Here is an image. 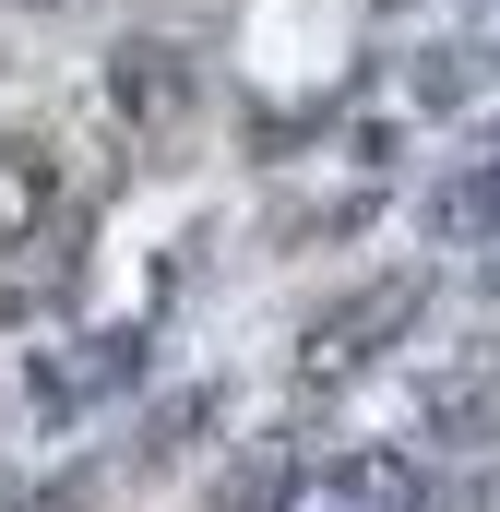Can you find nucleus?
Wrapping results in <instances>:
<instances>
[{"mask_svg": "<svg viewBox=\"0 0 500 512\" xmlns=\"http://www.w3.org/2000/svg\"><path fill=\"white\" fill-rule=\"evenodd\" d=\"M108 96H120V120H179L191 108V60L179 48H120L108 60Z\"/></svg>", "mask_w": 500, "mask_h": 512, "instance_id": "20e7f679", "label": "nucleus"}, {"mask_svg": "<svg viewBox=\"0 0 500 512\" xmlns=\"http://www.w3.org/2000/svg\"><path fill=\"white\" fill-rule=\"evenodd\" d=\"M405 310H417V286H370V298H346V310L310 334V382H346L358 358H381V346L405 334Z\"/></svg>", "mask_w": 500, "mask_h": 512, "instance_id": "f03ea898", "label": "nucleus"}, {"mask_svg": "<svg viewBox=\"0 0 500 512\" xmlns=\"http://www.w3.org/2000/svg\"><path fill=\"white\" fill-rule=\"evenodd\" d=\"M48 215H60V155L12 131V143H0V251H24Z\"/></svg>", "mask_w": 500, "mask_h": 512, "instance_id": "7ed1b4c3", "label": "nucleus"}, {"mask_svg": "<svg viewBox=\"0 0 500 512\" xmlns=\"http://www.w3.org/2000/svg\"><path fill=\"white\" fill-rule=\"evenodd\" d=\"M274 512H429V465L393 453V441H358V453H310L274 477Z\"/></svg>", "mask_w": 500, "mask_h": 512, "instance_id": "f257e3e1", "label": "nucleus"}, {"mask_svg": "<svg viewBox=\"0 0 500 512\" xmlns=\"http://www.w3.org/2000/svg\"><path fill=\"white\" fill-rule=\"evenodd\" d=\"M489 298H500V251H489Z\"/></svg>", "mask_w": 500, "mask_h": 512, "instance_id": "39448f33", "label": "nucleus"}]
</instances>
